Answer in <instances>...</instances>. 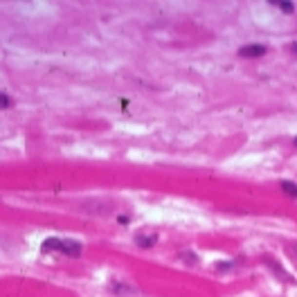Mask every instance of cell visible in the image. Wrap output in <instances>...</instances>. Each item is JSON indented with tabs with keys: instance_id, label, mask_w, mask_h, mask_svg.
Returning a JSON list of instances; mask_svg holds the SVG:
<instances>
[{
	"instance_id": "1",
	"label": "cell",
	"mask_w": 297,
	"mask_h": 297,
	"mask_svg": "<svg viewBox=\"0 0 297 297\" xmlns=\"http://www.w3.org/2000/svg\"><path fill=\"white\" fill-rule=\"evenodd\" d=\"M43 250L45 252H61V255L68 257H79L81 255V243L77 241H68V239H45L43 241Z\"/></svg>"
},
{
	"instance_id": "2",
	"label": "cell",
	"mask_w": 297,
	"mask_h": 297,
	"mask_svg": "<svg viewBox=\"0 0 297 297\" xmlns=\"http://www.w3.org/2000/svg\"><path fill=\"white\" fill-rule=\"evenodd\" d=\"M268 52L266 50V45H245L239 50V57L243 59H257V57H263V54Z\"/></svg>"
},
{
	"instance_id": "3",
	"label": "cell",
	"mask_w": 297,
	"mask_h": 297,
	"mask_svg": "<svg viewBox=\"0 0 297 297\" xmlns=\"http://www.w3.org/2000/svg\"><path fill=\"white\" fill-rule=\"evenodd\" d=\"M135 243L140 245V248H153V245L158 243V234H135Z\"/></svg>"
},
{
	"instance_id": "4",
	"label": "cell",
	"mask_w": 297,
	"mask_h": 297,
	"mask_svg": "<svg viewBox=\"0 0 297 297\" xmlns=\"http://www.w3.org/2000/svg\"><path fill=\"white\" fill-rule=\"evenodd\" d=\"M266 263H268L270 268H273V273L277 275V277H279L281 281H293V277H291V275H286V273H284V268H281V266H279L277 261H270V259H266Z\"/></svg>"
},
{
	"instance_id": "5",
	"label": "cell",
	"mask_w": 297,
	"mask_h": 297,
	"mask_svg": "<svg viewBox=\"0 0 297 297\" xmlns=\"http://www.w3.org/2000/svg\"><path fill=\"white\" fill-rule=\"evenodd\" d=\"M279 187H281V192H284L286 196L297 198V185H295V182H291V180H281Z\"/></svg>"
},
{
	"instance_id": "6",
	"label": "cell",
	"mask_w": 297,
	"mask_h": 297,
	"mask_svg": "<svg viewBox=\"0 0 297 297\" xmlns=\"http://www.w3.org/2000/svg\"><path fill=\"white\" fill-rule=\"evenodd\" d=\"M111 291L113 293H119V295H138V291H133L131 286H124V284H113Z\"/></svg>"
},
{
	"instance_id": "7",
	"label": "cell",
	"mask_w": 297,
	"mask_h": 297,
	"mask_svg": "<svg viewBox=\"0 0 297 297\" xmlns=\"http://www.w3.org/2000/svg\"><path fill=\"white\" fill-rule=\"evenodd\" d=\"M12 97H9V95H5V93H0V111H2V108H12Z\"/></svg>"
},
{
	"instance_id": "8",
	"label": "cell",
	"mask_w": 297,
	"mask_h": 297,
	"mask_svg": "<svg viewBox=\"0 0 297 297\" xmlns=\"http://www.w3.org/2000/svg\"><path fill=\"white\" fill-rule=\"evenodd\" d=\"M180 259H182V261H187V263H196V261H198V259H196V255H192V252H189V250H187V252H182V255H180Z\"/></svg>"
},
{
	"instance_id": "9",
	"label": "cell",
	"mask_w": 297,
	"mask_h": 297,
	"mask_svg": "<svg viewBox=\"0 0 297 297\" xmlns=\"http://www.w3.org/2000/svg\"><path fill=\"white\" fill-rule=\"evenodd\" d=\"M273 5L281 7V9H284V12H295V7H293L291 2H279V0H273Z\"/></svg>"
},
{
	"instance_id": "10",
	"label": "cell",
	"mask_w": 297,
	"mask_h": 297,
	"mask_svg": "<svg viewBox=\"0 0 297 297\" xmlns=\"http://www.w3.org/2000/svg\"><path fill=\"white\" fill-rule=\"evenodd\" d=\"M288 257H291L293 261H295V266H297V243L295 245H288Z\"/></svg>"
},
{
	"instance_id": "11",
	"label": "cell",
	"mask_w": 297,
	"mask_h": 297,
	"mask_svg": "<svg viewBox=\"0 0 297 297\" xmlns=\"http://www.w3.org/2000/svg\"><path fill=\"white\" fill-rule=\"evenodd\" d=\"M227 268H232V263H216V270H218V273H225Z\"/></svg>"
},
{
	"instance_id": "12",
	"label": "cell",
	"mask_w": 297,
	"mask_h": 297,
	"mask_svg": "<svg viewBox=\"0 0 297 297\" xmlns=\"http://www.w3.org/2000/svg\"><path fill=\"white\" fill-rule=\"evenodd\" d=\"M293 146H297V138H295V140H293Z\"/></svg>"
}]
</instances>
